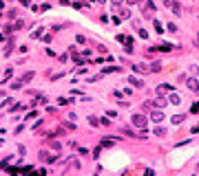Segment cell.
I'll use <instances>...</instances> for the list:
<instances>
[{"label": "cell", "mask_w": 199, "mask_h": 176, "mask_svg": "<svg viewBox=\"0 0 199 176\" xmlns=\"http://www.w3.org/2000/svg\"><path fill=\"white\" fill-rule=\"evenodd\" d=\"M126 82H129V84H133V86H139V88H144V82H142V79H137V77H129Z\"/></svg>", "instance_id": "277c9868"}, {"label": "cell", "mask_w": 199, "mask_h": 176, "mask_svg": "<svg viewBox=\"0 0 199 176\" xmlns=\"http://www.w3.org/2000/svg\"><path fill=\"white\" fill-rule=\"evenodd\" d=\"M190 112H199V102H197V104H192V108H190Z\"/></svg>", "instance_id": "52a82bcc"}, {"label": "cell", "mask_w": 199, "mask_h": 176, "mask_svg": "<svg viewBox=\"0 0 199 176\" xmlns=\"http://www.w3.org/2000/svg\"><path fill=\"white\" fill-rule=\"evenodd\" d=\"M186 119V115H177V117H172V123H179V121H184Z\"/></svg>", "instance_id": "5b68a950"}, {"label": "cell", "mask_w": 199, "mask_h": 176, "mask_svg": "<svg viewBox=\"0 0 199 176\" xmlns=\"http://www.w3.org/2000/svg\"><path fill=\"white\" fill-rule=\"evenodd\" d=\"M186 84H188V88H190V90L199 93V82H197V79H186Z\"/></svg>", "instance_id": "3957f363"}, {"label": "cell", "mask_w": 199, "mask_h": 176, "mask_svg": "<svg viewBox=\"0 0 199 176\" xmlns=\"http://www.w3.org/2000/svg\"><path fill=\"white\" fill-rule=\"evenodd\" d=\"M119 2H122V0H113V5H119Z\"/></svg>", "instance_id": "ba28073f"}, {"label": "cell", "mask_w": 199, "mask_h": 176, "mask_svg": "<svg viewBox=\"0 0 199 176\" xmlns=\"http://www.w3.org/2000/svg\"><path fill=\"white\" fill-rule=\"evenodd\" d=\"M129 2H131V5H135V2H137V0H129Z\"/></svg>", "instance_id": "9c48e42d"}, {"label": "cell", "mask_w": 199, "mask_h": 176, "mask_svg": "<svg viewBox=\"0 0 199 176\" xmlns=\"http://www.w3.org/2000/svg\"><path fill=\"white\" fill-rule=\"evenodd\" d=\"M159 66H162V64H159V62H155V64L151 66V68H153V73H157V70H159Z\"/></svg>", "instance_id": "8992f818"}, {"label": "cell", "mask_w": 199, "mask_h": 176, "mask_svg": "<svg viewBox=\"0 0 199 176\" xmlns=\"http://www.w3.org/2000/svg\"><path fill=\"white\" fill-rule=\"evenodd\" d=\"M133 125H137V128H144V125L148 123V119H146V115H133Z\"/></svg>", "instance_id": "6da1fadb"}, {"label": "cell", "mask_w": 199, "mask_h": 176, "mask_svg": "<svg viewBox=\"0 0 199 176\" xmlns=\"http://www.w3.org/2000/svg\"><path fill=\"white\" fill-rule=\"evenodd\" d=\"M151 119H153L155 123H162V121H164V112H159V110H155V112L151 115Z\"/></svg>", "instance_id": "7a4b0ae2"}]
</instances>
